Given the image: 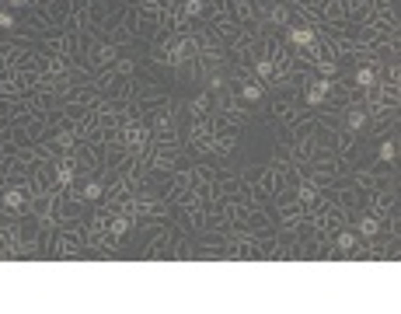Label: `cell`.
Returning <instances> with one entry per match:
<instances>
[{
  "mask_svg": "<svg viewBox=\"0 0 401 314\" xmlns=\"http://www.w3.org/2000/svg\"><path fill=\"white\" fill-rule=\"evenodd\" d=\"M328 88H332V81H317V84H314V88L307 91V105H317L321 98L328 94Z\"/></svg>",
  "mask_w": 401,
  "mask_h": 314,
  "instance_id": "6da1fadb",
  "label": "cell"
},
{
  "mask_svg": "<svg viewBox=\"0 0 401 314\" xmlns=\"http://www.w3.org/2000/svg\"><path fill=\"white\" fill-rule=\"evenodd\" d=\"M310 38H314L310 28H293V31H290V42H297V46H307Z\"/></svg>",
  "mask_w": 401,
  "mask_h": 314,
  "instance_id": "7a4b0ae2",
  "label": "cell"
},
{
  "mask_svg": "<svg viewBox=\"0 0 401 314\" xmlns=\"http://www.w3.org/2000/svg\"><path fill=\"white\" fill-rule=\"evenodd\" d=\"M25 203V192H18V188H11V192H4V206H11V210H18Z\"/></svg>",
  "mask_w": 401,
  "mask_h": 314,
  "instance_id": "3957f363",
  "label": "cell"
},
{
  "mask_svg": "<svg viewBox=\"0 0 401 314\" xmlns=\"http://www.w3.org/2000/svg\"><path fill=\"white\" fill-rule=\"evenodd\" d=\"M356 84H359V88H373V70H370V66L356 70Z\"/></svg>",
  "mask_w": 401,
  "mask_h": 314,
  "instance_id": "277c9868",
  "label": "cell"
},
{
  "mask_svg": "<svg viewBox=\"0 0 401 314\" xmlns=\"http://www.w3.org/2000/svg\"><path fill=\"white\" fill-rule=\"evenodd\" d=\"M359 230H363V234H367V238H370V234H377V230H380V223H377V217H363V220H359Z\"/></svg>",
  "mask_w": 401,
  "mask_h": 314,
  "instance_id": "5b68a950",
  "label": "cell"
},
{
  "mask_svg": "<svg viewBox=\"0 0 401 314\" xmlns=\"http://www.w3.org/2000/svg\"><path fill=\"white\" fill-rule=\"evenodd\" d=\"M363 123H367V112H363V108H352V112H349V129H359Z\"/></svg>",
  "mask_w": 401,
  "mask_h": 314,
  "instance_id": "8992f818",
  "label": "cell"
},
{
  "mask_svg": "<svg viewBox=\"0 0 401 314\" xmlns=\"http://www.w3.org/2000/svg\"><path fill=\"white\" fill-rule=\"evenodd\" d=\"M56 178H60V185H70L73 182V164H60L56 168Z\"/></svg>",
  "mask_w": 401,
  "mask_h": 314,
  "instance_id": "52a82bcc",
  "label": "cell"
},
{
  "mask_svg": "<svg viewBox=\"0 0 401 314\" xmlns=\"http://www.w3.org/2000/svg\"><path fill=\"white\" fill-rule=\"evenodd\" d=\"M394 154H398L394 140H384V143H380V161H394Z\"/></svg>",
  "mask_w": 401,
  "mask_h": 314,
  "instance_id": "ba28073f",
  "label": "cell"
},
{
  "mask_svg": "<svg viewBox=\"0 0 401 314\" xmlns=\"http://www.w3.org/2000/svg\"><path fill=\"white\" fill-rule=\"evenodd\" d=\"M241 94H245L248 101H258V98H262V88H258V84H245V88H241Z\"/></svg>",
  "mask_w": 401,
  "mask_h": 314,
  "instance_id": "9c48e42d",
  "label": "cell"
},
{
  "mask_svg": "<svg viewBox=\"0 0 401 314\" xmlns=\"http://www.w3.org/2000/svg\"><path fill=\"white\" fill-rule=\"evenodd\" d=\"M98 195H101V185L98 182H88L84 185V199H98Z\"/></svg>",
  "mask_w": 401,
  "mask_h": 314,
  "instance_id": "30bf717a",
  "label": "cell"
},
{
  "mask_svg": "<svg viewBox=\"0 0 401 314\" xmlns=\"http://www.w3.org/2000/svg\"><path fill=\"white\" fill-rule=\"evenodd\" d=\"M339 248H342V251L356 248V238H352V234H339Z\"/></svg>",
  "mask_w": 401,
  "mask_h": 314,
  "instance_id": "8fae6325",
  "label": "cell"
},
{
  "mask_svg": "<svg viewBox=\"0 0 401 314\" xmlns=\"http://www.w3.org/2000/svg\"><path fill=\"white\" fill-rule=\"evenodd\" d=\"M185 11H188V14H199V11H203V0H188Z\"/></svg>",
  "mask_w": 401,
  "mask_h": 314,
  "instance_id": "7c38bea8",
  "label": "cell"
},
{
  "mask_svg": "<svg viewBox=\"0 0 401 314\" xmlns=\"http://www.w3.org/2000/svg\"><path fill=\"white\" fill-rule=\"evenodd\" d=\"M0 28H14V18L7 11H0Z\"/></svg>",
  "mask_w": 401,
  "mask_h": 314,
  "instance_id": "4fadbf2b",
  "label": "cell"
},
{
  "mask_svg": "<svg viewBox=\"0 0 401 314\" xmlns=\"http://www.w3.org/2000/svg\"><path fill=\"white\" fill-rule=\"evenodd\" d=\"M7 4H14V7H25V4H31V0H7Z\"/></svg>",
  "mask_w": 401,
  "mask_h": 314,
  "instance_id": "5bb4252c",
  "label": "cell"
},
{
  "mask_svg": "<svg viewBox=\"0 0 401 314\" xmlns=\"http://www.w3.org/2000/svg\"><path fill=\"white\" fill-rule=\"evenodd\" d=\"M380 4H384V0H380Z\"/></svg>",
  "mask_w": 401,
  "mask_h": 314,
  "instance_id": "9a60e30c",
  "label": "cell"
}]
</instances>
